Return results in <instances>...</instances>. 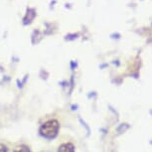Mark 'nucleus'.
I'll list each match as a JSON object with an SVG mask.
<instances>
[{"instance_id":"f257e3e1","label":"nucleus","mask_w":152,"mask_h":152,"mask_svg":"<svg viewBox=\"0 0 152 152\" xmlns=\"http://www.w3.org/2000/svg\"><path fill=\"white\" fill-rule=\"evenodd\" d=\"M59 130V123L57 120H50V121L46 122L45 124L42 125L40 132L43 136L47 137V138H53L57 135Z\"/></svg>"},{"instance_id":"f03ea898","label":"nucleus","mask_w":152,"mask_h":152,"mask_svg":"<svg viewBox=\"0 0 152 152\" xmlns=\"http://www.w3.org/2000/svg\"><path fill=\"white\" fill-rule=\"evenodd\" d=\"M58 152H75V147L72 143H65L60 146Z\"/></svg>"},{"instance_id":"7ed1b4c3","label":"nucleus","mask_w":152,"mask_h":152,"mask_svg":"<svg viewBox=\"0 0 152 152\" xmlns=\"http://www.w3.org/2000/svg\"><path fill=\"white\" fill-rule=\"evenodd\" d=\"M13 152H31L29 147L25 145H20V146H17V147L14 149Z\"/></svg>"},{"instance_id":"20e7f679","label":"nucleus","mask_w":152,"mask_h":152,"mask_svg":"<svg viewBox=\"0 0 152 152\" xmlns=\"http://www.w3.org/2000/svg\"><path fill=\"white\" fill-rule=\"evenodd\" d=\"M7 151H8V148L6 147V145L0 143V152H7Z\"/></svg>"}]
</instances>
